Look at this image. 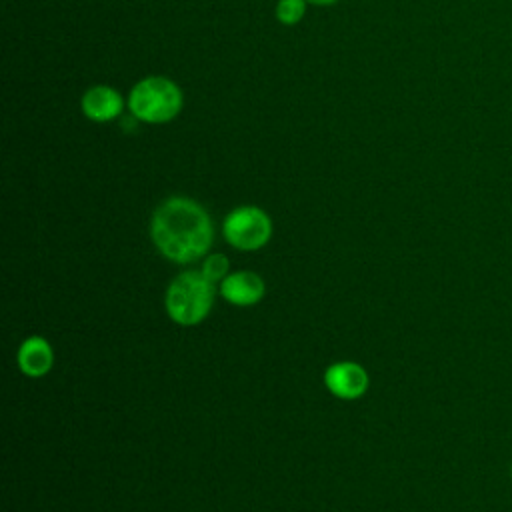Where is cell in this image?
I'll list each match as a JSON object with an SVG mask.
<instances>
[{
  "instance_id": "1",
  "label": "cell",
  "mask_w": 512,
  "mask_h": 512,
  "mask_svg": "<svg viewBox=\"0 0 512 512\" xmlns=\"http://www.w3.org/2000/svg\"><path fill=\"white\" fill-rule=\"evenodd\" d=\"M152 240L156 248L178 264L206 254L212 244V222L206 210L190 198H168L152 216Z\"/></svg>"
},
{
  "instance_id": "2",
  "label": "cell",
  "mask_w": 512,
  "mask_h": 512,
  "mask_svg": "<svg viewBox=\"0 0 512 512\" xmlns=\"http://www.w3.org/2000/svg\"><path fill=\"white\" fill-rule=\"evenodd\" d=\"M128 106L134 118L148 124H164L178 116L182 90L166 76H148L132 88Z\"/></svg>"
},
{
  "instance_id": "3",
  "label": "cell",
  "mask_w": 512,
  "mask_h": 512,
  "mask_svg": "<svg viewBox=\"0 0 512 512\" xmlns=\"http://www.w3.org/2000/svg\"><path fill=\"white\" fill-rule=\"evenodd\" d=\"M214 300L212 282L202 272H184L166 292V308L172 320L190 326L198 324L210 312Z\"/></svg>"
},
{
  "instance_id": "4",
  "label": "cell",
  "mask_w": 512,
  "mask_h": 512,
  "mask_svg": "<svg viewBox=\"0 0 512 512\" xmlns=\"http://www.w3.org/2000/svg\"><path fill=\"white\" fill-rule=\"evenodd\" d=\"M272 234V222L264 210L242 206L232 210L224 220V238L238 250H258Z\"/></svg>"
},
{
  "instance_id": "5",
  "label": "cell",
  "mask_w": 512,
  "mask_h": 512,
  "mask_svg": "<svg viewBox=\"0 0 512 512\" xmlns=\"http://www.w3.org/2000/svg\"><path fill=\"white\" fill-rule=\"evenodd\" d=\"M326 386L328 390L344 400L358 398L368 388V374L362 366L354 362H338L326 370Z\"/></svg>"
},
{
  "instance_id": "6",
  "label": "cell",
  "mask_w": 512,
  "mask_h": 512,
  "mask_svg": "<svg viewBox=\"0 0 512 512\" xmlns=\"http://www.w3.org/2000/svg\"><path fill=\"white\" fill-rule=\"evenodd\" d=\"M124 108V100L118 90L98 84L84 92L82 96V112L86 118L94 122H108L116 118Z\"/></svg>"
},
{
  "instance_id": "7",
  "label": "cell",
  "mask_w": 512,
  "mask_h": 512,
  "mask_svg": "<svg viewBox=\"0 0 512 512\" xmlns=\"http://www.w3.org/2000/svg\"><path fill=\"white\" fill-rule=\"evenodd\" d=\"M220 292L232 304L250 306L264 296V282L252 272H236L224 278Z\"/></svg>"
},
{
  "instance_id": "8",
  "label": "cell",
  "mask_w": 512,
  "mask_h": 512,
  "mask_svg": "<svg viewBox=\"0 0 512 512\" xmlns=\"http://www.w3.org/2000/svg\"><path fill=\"white\" fill-rule=\"evenodd\" d=\"M20 370L32 378L44 376L52 368V348L40 336L28 338L18 350Z\"/></svg>"
},
{
  "instance_id": "9",
  "label": "cell",
  "mask_w": 512,
  "mask_h": 512,
  "mask_svg": "<svg viewBox=\"0 0 512 512\" xmlns=\"http://www.w3.org/2000/svg\"><path fill=\"white\" fill-rule=\"evenodd\" d=\"M304 10H306V0H280L276 6V18L282 24L292 26L302 20Z\"/></svg>"
},
{
  "instance_id": "10",
  "label": "cell",
  "mask_w": 512,
  "mask_h": 512,
  "mask_svg": "<svg viewBox=\"0 0 512 512\" xmlns=\"http://www.w3.org/2000/svg\"><path fill=\"white\" fill-rule=\"evenodd\" d=\"M226 270H228V260H226L222 254H212V256H208V260H206L204 266H202V274H204L210 282L220 280Z\"/></svg>"
},
{
  "instance_id": "11",
  "label": "cell",
  "mask_w": 512,
  "mask_h": 512,
  "mask_svg": "<svg viewBox=\"0 0 512 512\" xmlns=\"http://www.w3.org/2000/svg\"><path fill=\"white\" fill-rule=\"evenodd\" d=\"M306 2L316 4V6H330V4H334V2H338V0H306Z\"/></svg>"
}]
</instances>
